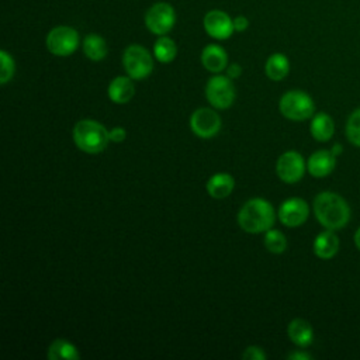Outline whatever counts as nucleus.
I'll return each mask as SVG.
<instances>
[{
	"mask_svg": "<svg viewBox=\"0 0 360 360\" xmlns=\"http://www.w3.org/2000/svg\"><path fill=\"white\" fill-rule=\"evenodd\" d=\"M314 212L321 225L332 231L346 226L350 219V207L346 200L332 191H322L315 197Z\"/></svg>",
	"mask_w": 360,
	"mask_h": 360,
	"instance_id": "f257e3e1",
	"label": "nucleus"
},
{
	"mask_svg": "<svg viewBox=\"0 0 360 360\" xmlns=\"http://www.w3.org/2000/svg\"><path fill=\"white\" fill-rule=\"evenodd\" d=\"M240 228L250 233L269 231L274 224V210L263 198H252L240 208L238 215Z\"/></svg>",
	"mask_w": 360,
	"mask_h": 360,
	"instance_id": "f03ea898",
	"label": "nucleus"
},
{
	"mask_svg": "<svg viewBox=\"0 0 360 360\" xmlns=\"http://www.w3.org/2000/svg\"><path fill=\"white\" fill-rule=\"evenodd\" d=\"M73 139L79 149L87 153H98L105 149L110 136L108 131L97 121L82 120L75 125Z\"/></svg>",
	"mask_w": 360,
	"mask_h": 360,
	"instance_id": "7ed1b4c3",
	"label": "nucleus"
},
{
	"mask_svg": "<svg viewBox=\"0 0 360 360\" xmlns=\"http://www.w3.org/2000/svg\"><path fill=\"white\" fill-rule=\"evenodd\" d=\"M278 108H280V112L285 118L294 120V121H304V120L312 117L314 111H315L312 98L301 90L287 91L280 98Z\"/></svg>",
	"mask_w": 360,
	"mask_h": 360,
	"instance_id": "20e7f679",
	"label": "nucleus"
},
{
	"mask_svg": "<svg viewBox=\"0 0 360 360\" xmlns=\"http://www.w3.org/2000/svg\"><path fill=\"white\" fill-rule=\"evenodd\" d=\"M124 68L131 79L142 80L153 70V59L146 48L141 45H129L122 55Z\"/></svg>",
	"mask_w": 360,
	"mask_h": 360,
	"instance_id": "39448f33",
	"label": "nucleus"
},
{
	"mask_svg": "<svg viewBox=\"0 0 360 360\" xmlns=\"http://www.w3.org/2000/svg\"><path fill=\"white\" fill-rule=\"evenodd\" d=\"M79 32L68 25H58L46 35V48L56 56H69L79 46Z\"/></svg>",
	"mask_w": 360,
	"mask_h": 360,
	"instance_id": "423d86ee",
	"label": "nucleus"
},
{
	"mask_svg": "<svg viewBox=\"0 0 360 360\" xmlns=\"http://www.w3.org/2000/svg\"><path fill=\"white\" fill-rule=\"evenodd\" d=\"M176 22L174 8L165 1H159L152 4L145 14V25L146 28L156 35L167 34Z\"/></svg>",
	"mask_w": 360,
	"mask_h": 360,
	"instance_id": "0eeeda50",
	"label": "nucleus"
},
{
	"mask_svg": "<svg viewBox=\"0 0 360 360\" xmlns=\"http://www.w3.org/2000/svg\"><path fill=\"white\" fill-rule=\"evenodd\" d=\"M205 94L215 108H228L235 100V87L228 76H214L207 83Z\"/></svg>",
	"mask_w": 360,
	"mask_h": 360,
	"instance_id": "6e6552de",
	"label": "nucleus"
},
{
	"mask_svg": "<svg viewBox=\"0 0 360 360\" xmlns=\"http://www.w3.org/2000/svg\"><path fill=\"white\" fill-rule=\"evenodd\" d=\"M276 172H277V176L284 183L292 184V183L300 181L305 172V165H304L302 156L294 150H288V152L283 153L277 160Z\"/></svg>",
	"mask_w": 360,
	"mask_h": 360,
	"instance_id": "1a4fd4ad",
	"label": "nucleus"
},
{
	"mask_svg": "<svg viewBox=\"0 0 360 360\" xmlns=\"http://www.w3.org/2000/svg\"><path fill=\"white\" fill-rule=\"evenodd\" d=\"M193 132L200 138H212L221 129V118L211 108H198L190 118Z\"/></svg>",
	"mask_w": 360,
	"mask_h": 360,
	"instance_id": "9d476101",
	"label": "nucleus"
},
{
	"mask_svg": "<svg viewBox=\"0 0 360 360\" xmlns=\"http://www.w3.org/2000/svg\"><path fill=\"white\" fill-rule=\"evenodd\" d=\"M202 25L207 34L215 39H226L235 31L233 20L222 10L208 11L202 20Z\"/></svg>",
	"mask_w": 360,
	"mask_h": 360,
	"instance_id": "9b49d317",
	"label": "nucleus"
},
{
	"mask_svg": "<svg viewBox=\"0 0 360 360\" xmlns=\"http://www.w3.org/2000/svg\"><path fill=\"white\" fill-rule=\"evenodd\" d=\"M308 214H309L308 204L302 198H298V197L285 200L278 210L280 221L285 226H290V228L302 225L307 221Z\"/></svg>",
	"mask_w": 360,
	"mask_h": 360,
	"instance_id": "f8f14e48",
	"label": "nucleus"
},
{
	"mask_svg": "<svg viewBox=\"0 0 360 360\" xmlns=\"http://www.w3.org/2000/svg\"><path fill=\"white\" fill-rule=\"evenodd\" d=\"M335 158L336 156L330 150H316L309 156L307 169L314 177H325L335 169Z\"/></svg>",
	"mask_w": 360,
	"mask_h": 360,
	"instance_id": "ddd939ff",
	"label": "nucleus"
},
{
	"mask_svg": "<svg viewBox=\"0 0 360 360\" xmlns=\"http://www.w3.org/2000/svg\"><path fill=\"white\" fill-rule=\"evenodd\" d=\"M201 63L207 70L212 73H219L228 65V55L222 46L210 44L201 52Z\"/></svg>",
	"mask_w": 360,
	"mask_h": 360,
	"instance_id": "4468645a",
	"label": "nucleus"
},
{
	"mask_svg": "<svg viewBox=\"0 0 360 360\" xmlns=\"http://www.w3.org/2000/svg\"><path fill=\"white\" fill-rule=\"evenodd\" d=\"M339 250V238L332 229L321 232L314 240V252L321 259H332Z\"/></svg>",
	"mask_w": 360,
	"mask_h": 360,
	"instance_id": "2eb2a0df",
	"label": "nucleus"
},
{
	"mask_svg": "<svg viewBox=\"0 0 360 360\" xmlns=\"http://www.w3.org/2000/svg\"><path fill=\"white\" fill-rule=\"evenodd\" d=\"M135 94V87L131 77L118 76L108 86V97L117 104L128 103Z\"/></svg>",
	"mask_w": 360,
	"mask_h": 360,
	"instance_id": "dca6fc26",
	"label": "nucleus"
},
{
	"mask_svg": "<svg viewBox=\"0 0 360 360\" xmlns=\"http://www.w3.org/2000/svg\"><path fill=\"white\" fill-rule=\"evenodd\" d=\"M235 186V180L228 173H217L207 183V191L214 198L228 197Z\"/></svg>",
	"mask_w": 360,
	"mask_h": 360,
	"instance_id": "f3484780",
	"label": "nucleus"
},
{
	"mask_svg": "<svg viewBox=\"0 0 360 360\" xmlns=\"http://www.w3.org/2000/svg\"><path fill=\"white\" fill-rule=\"evenodd\" d=\"M288 338L300 347H307L314 340V332L311 325L304 319H294L288 325Z\"/></svg>",
	"mask_w": 360,
	"mask_h": 360,
	"instance_id": "a211bd4d",
	"label": "nucleus"
},
{
	"mask_svg": "<svg viewBox=\"0 0 360 360\" xmlns=\"http://www.w3.org/2000/svg\"><path fill=\"white\" fill-rule=\"evenodd\" d=\"M311 135L319 141V142H326L332 138L333 131H335V124L333 120L326 114V112H318L312 121H311Z\"/></svg>",
	"mask_w": 360,
	"mask_h": 360,
	"instance_id": "6ab92c4d",
	"label": "nucleus"
},
{
	"mask_svg": "<svg viewBox=\"0 0 360 360\" xmlns=\"http://www.w3.org/2000/svg\"><path fill=\"white\" fill-rule=\"evenodd\" d=\"M83 52L90 60H101L107 56L108 52L107 42L103 37L97 34H89L83 39Z\"/></svg>",
	"mask_w": 360,
	"mask_h": 360,
	"instance_id": "aec40b11",
	"label": "nucleus"
},
{
	"mask_svg": "<svg viewBox=\"0 0 360 360\" xmlns=\"http://www.w3.org/2000/svg\"><path fill=\"white\" fill-rule=\"evenodd\" d=\"M264 70H266V75H267L269 79H271L274 82H278V80H283L288 75L290 62H288L285 55H283V53H273L266 60Z\"/></svg>",
	"mask_w": 360,
	"mask_h": 360,
	"instance_id": "412c9836",
	"label": "nucleus"
},
{
	"mask_svg": "<svg viewBox=\"0 0 360 360\" xmlns=\"http://www.w3.org/2000/svg\"><path fill=\"white\" fill-rule=\"evenodd\" d=\"M48 357L51 360H76L80 357L76 347L63 339H56L52 342L48 350Z\"/></svg>",
	"mask_w": 360,
	"mask_h": 360,
	"instance_id": "4be33fe9",
	"label": "nucleus"
},
{
	"mask_svg": "<svg viewBox=\"0 0 360 360\" xmlns=\"http://www.w3.org/2000/svg\"><path fill=\"white\" fill-rule=\"evenodd\" d=\"M153 53L159 62L169 63L176 58L177 46L172 38L160 35V38H158V41L153 45Z\"/></svg>",
	"mask_w": 360,
	"mask_h": 360,
	"instance_id": "5701e85b",
	"label": "nucleus"
},
{
	"mask_svg": "<svg viewBox=\"0 0 360 360\" xmlns=\"http://www.w3.org/2000/svg\"><path fill=\"white\" fill-rule=\"evenodd\" d=\"M264 245L269 252L271 253H281L287 249V239L285 236L277 231V229H269L266 231L264 236Z\"/></svg>",
	"mask_w": 360,
	"mask_h": 360,
	"instance_id": "b1692460",
	"label": "nucleus"
},
{
	"mask_svg": "<svg viewBox=\"0 0 360 360\" xmlns=\"http://www.w3.org/2000/svg\"><path fill=\"white\" fill-rule=\"evenodd\" d=\"M346 135L353 145L360 148V108L354 110L349 115L346 124Z\"/></svg>",
	"mask_w": 360,
	"mask_h": 360,
	"instance_id": "393cba45",
	"label": "nucleus"
},
{
	"mask_svg": "<svg viewBox=\"0 0 360 360\" xmlns=\"http://www.w3.org/2000/svg\"><path fill=\"white\" fill-rule=\"evenodd\" d=\"M0 83L6 84L14 75L15 70V65H14V59L10 53H7L6 51H0Z\"/></svg>",
	"mask_w": 360,
	"mask_h": 360,
	"instance_id": "a878e982",
	"label": "nucleus"
},
{
	"mask_svg": "<svg viewBox=\"0 0 360 360\" xmlns=\"http://www.w3.org/2000/svg\"><path fill=\"white\" fill-rule=\"evenodd\" d=\"M242 357H243L245 360H264V359H266V354H264V352H263L260 347H257V346H249V347L243 352Z\"/></svg>",
	"mask_w": 360,
	"mask_h": 360,
	"instance_id": "bb28decb",
	"label": "nucleus"
},
{
	"mask_svg": "<svg viewBox=\"0 0 360 360\" xmlns=\"http://www.w3.org/2000/svg\"><path fill=\"white\" fill-rule=\"evenodd\" d=\"M108 136H110V141L112 142H122L127 136V132L124 128L121 127H117V128H112L110 132H108Z\"/></svg>",
	"mask_w": 360,
	"mask_h": 360,
	"instance_id": "cd10ccee",
	"label": "nucleus"
},
{
	"mask_svg": "<svg viewBox=\"0 0 360 360\" xmlns=\"http://www.w3.org/2000/svg\"><path fill=\"white\" fill-rule=\"evenodd\" d=\"M248 27H249V21H248V18L245 15H238L236 18H233V28H235V31L242 32Z\"/></svg>",
	"mask_w": 360,
	"mask_h": 360,
	"instance_id": "c85d7f7f",
	"label": "nucleus"
},
{
	"mask_svg": "<svg viewBox=\"0 0 360 360\" xmlns=\"http://www.w3.org/2000/svg\"><path fill=\"white\" fill-rule=\"evenodd\" d=\"M240 73H242V68L238 63H233L226 68V76L229 79H238L240 76Z\"/></svg>",
	"mask_w": 360,
	"mask_h": 360,
	"instance_id": "c756f323",
	"label": "nucleus"
},
{
	"mask_svg": "<svg viewBox=\"0 0 360 360\" xmlns=\"http://www.w3.org/2000/svg\"><path fill=\"white\" fill-rule=\"evenodd\" d=\"M288 359H292V360H309V359H312V356L308 354V353H304V352H294V353L288 354Z\"/></svg>",
	"mask_w": 360,
	"mask_h": 360,
	"instance_id": "7c9ffc66",
	"label": "nucleus"
},
{
	"mask_svg": "<svg viewBox=\"0 0 360 360\" xmlns=\"http://www.w3.org/2000/svg\"><path fill=\"white\" fill-rule=\"evenodd\" d=\"M335 156H338V155H340L342 153V146L339 145V143H336V145H333L332 146V150H330Z\"/></svg>",
	"mask_w": 360,
	"mask_h": 360,
	"instance_id": "2f4dec72",
	"label": "nucleus"
},
{
	"mask_svg": "<svg viewBox=\"0 0 360 360\" xmlns=\"http://www.w3.org/2000/svg\"><path fill=\"white\" fill-rule=\"evenodd\" d=\"M354 243H356V246H357V249L360 250V228L356 231V233H354Z\"/></svg>",
	"mask_w": 360,
	"mask_h": 360,
	"instance_id": "473e14b6",
	"label": "nucleus"
}]
</instances>
